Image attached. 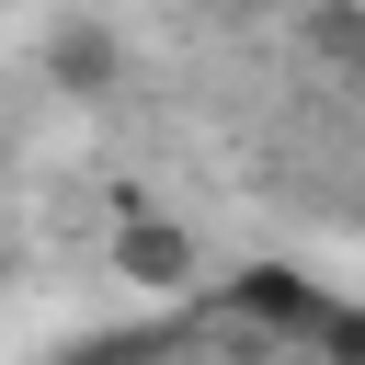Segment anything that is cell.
<instances>
[{
  "label": "cell",
  "instance_id": "cell-1",
  "mask_svg": "<svg viewBox=\"0 0 365 365\" xmlns=\"http://www.w3.org/2000/svg\"><path fill=\"white\" fill-rule=\"evenodd\" d=\"M217 308H228L240 331H274V342H319V319H331L342 297H319V274H297V262H240V274H217Z\"/></svg>",
  "mask_w": 365,
  "mask_h": 365
},
{
  "label": "cell",
  "instance_id": "cell-2",
  "mask_svg": "<svg viewBox=\"0 0 365 365\" xmlns=\"http://www.w3.org/2000/svg\"><path fill=\"white\" fill-rule=\"evenodd\" d=\"M103 274H125L137 297H194L217 262H205V228L194 217H137V228L103 240Z\"/></svg>",
  "mask_w": 365,
  "mask_h": 365
},
{
  "label": "cell",
  "instance_id": "cell-3",
  "mask_svg": "<svg viewBox=\"0 0 365 365\" xmlns=\"http://www.w3.org/2000/svg\"><path fill=\"white\" fill-rule=\"evenodd\" d=\"M114 68H125V46H114V23H91V11H68L57 34H46V91H114Z\"/></svg>",
  "mask_w": 365,
  "mask_h": 365
},
{
  "label": "cell",
  "instance_id": "cell-4",
  "mask_svg": "<svg viewBox=\"0 0 365 365\" xmlns=\"http://www.w3.org/2000/svg\"><path fill=\"white\" fill-rule=\"evenodd\" d=\"M319 342H331L342 365H365V308H331V319H319Z\"/></svg>",
  "mask_w": 365,
  "mask_h": 365
}]
</instances>
